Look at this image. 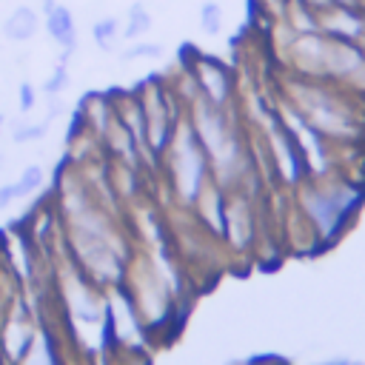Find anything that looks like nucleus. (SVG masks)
<instances>
[{
	"mask_svg": "<svg viewBox=\"0 0 365 365\" xmlns=\"http://www.w3.org/2000/svg\"><path fill=\"white\" fill-rule=\"evenodd\" d=\"M356 6H359V9H362V11H365V0H356Z\"/></svg>",
	"mask_w": 365,
	"mask_h": 365,
	"instance_id": "nucleus-13",
	"label": "nucleus"
},
{
	"mask_svg": "<svg viewBox=\"0 0 365 365\" xmlns=\"http://www.w3.org/2000/svg\"><path fill=\"white\" fill-rule=\"evenodd\" d=\"M202 86L208 88V94L214 97V103H222L225 94H228V77H225V71H222L217 63H211V60L202 63Z\"/></svg>",
	"mask_w": 365,
	"mask_h": 365,
	"instance_id": "nucleus-3",
	"label": "nucleus"
},
{
	"mask_svg": "<svg viewBox=\"0 0 365 365\" xmlns=\"http://www.w3.org/2000/svg\"><path fill=\"white\" fill-rule=\"evenodd\" d=\"M160 46L157 43H134L123 51V60H134V57H160Z\"/></svg>",
	"mask_w": 365,
	"mask_h": 365,
	"instance_id": "nucleus-8",
	"label": "nucleus"
},
{
	"mask_svg": "<svg viewBox=\"0 0 365 365\" xmlns=\"http://www.w3.org/2000/svg\"><path fill=\"white\" fill-rule=\"evenodd\" d=\"M66 60H68V51L63 54V63L57 66V71H54V74H51V80L46 83V91H48V94H57V91L66 86V80H68V71H66Z\"/></svg>",
	"mask_w": 365,
	"mask_h": 365,
	"instance_id": "nucleus-9",
	"label": "nucleus"
},
{
	"mask_svg": "<svg viewBox=\"0 0 365 365\" xmlns=\"http://www.w3.org/2000/svg\"><path fill=\"white\" fill-rule=\"evenodd\" d=\"M148 29H151V14L145 11L143 3H134V6L128 9V23H125L123 37H125V40H137V37H143Z\"/></svg>",
	"mask_w": 365,
	"mask_h": 365,
	"instance_id": "nucleus-5",
	"label": "nucleus"
},
{
	"mask_svg": "<svg viewBox=\"0 0 365 365\" xmlns=\"http://www.w3.org/2000/svg\"><path fill=\"white\" fill-rule=\"evenodd\" d=\"M40 180H43V171H40V165H29V168L23 171V177L14 182V191H17V197H23V194L34 191V188L40 185Z\"/></svg>",
	"mask_w": 365,
	"mask_h": 365,
	"instance_id": "nucleus-7",
	"label": "nucleus"
},
{
	"mask_svg": "<svg viewBox=\"0 0 365 365\" xmlns=\"http://www.w3.org/2000/svg\"><path fill=\"white\" fill-rule=\"evenodd\" d=\"M46 29L48 34L54 37V43L63 48V51H74L77 48V29H74V17L66 6L54 3V0H46Z\"/></svg>",
	"mask_w": 365,
	"mask_h": 365,
	"instance_id": "nucleus-1",
	"label": "nucleus"
},
{
	"mask_svg": "<svg viewBox=\"0 0 365 365\" xmlns=\"http://www.w3.org/2000/svg\"><path fill=\"white\" fill-rule=\"evenodd\" d=\"M200 26H202L205 34H220V29H222V6L214 3V0L202 3V9H200Z\"/></svg>",
	"mask_w": 365,
	"mask_h": 365,
	"instance_id": "nucleus-6",
	"label": "nucleus"
},
{
	"mask_svg": "<svg viewBox=\"0 0 365 365\" xmlns=\"http://www.w3.org/2000/svg\"><path fill=\"white\" fill-rule=\"evenodd\" d=\"M117 31H120V23H117L114 17H103V20L94 23L91 37H94V43H97L100 51H114V46H117Z\"/></svg>",
	"mask_w": 365,
	"mask_h": 365,
	"instance_id": "nucleus-4",
	"label": "nucleus"
},
{
	"mask_svg": "<svg viewBox=\"0 0 365 365\" xmlns=\"http://www.w3.org/2000/svg\"><path fill=\"white\" fill-rule=\"evenodd\" d=\"M14 197H17L14 185H3V188H0V208H6V205L14 200Z\"/></svg>",
	"mask_w": 365,
	"mask_h": 365,
	"instance_id": "nucleus-12",
	"label": "nucleus"
},
{
	"mask_svg": "<svg viewBox=\"0 0 365 365\" xmlns=\"http://www.w3.org/2000/svg\"><path fill=\"white\" fill-rule=\"evenodd\" d=\"M0 123H3V117H0Z\"/></svg>",
	"mask_w": 365,
	"mask_h": 365,
	"instance_id": "nucleus-15",
	"label": "nucleus"
},
{
	"mask_svg": "<svg viewBox=\"0 0 365 365\" xmlns=\"http://www.w3.org/2000/svg\"><path fill=\"white\" fill-rule=\"evenodd\" d=\"M3 31H6V37L14 40V43L31 40V37L37 34V14H34L31 9H26V6H23V9H14V11L9 14Z\"/></svg>",
	"mask_w": 365,
	"mask_h": 365,
	"instance_id": "nucleus-2",
	"label": "nucleus"
},
{
	"mask_svg": "<svg viewBox=\"0 0 365 365\" xmlns=\"http://www.w3.org/2000/svg\"><path fill=\"white\" fill-rule=\"evenodd\" d=\"M43 134H46V125H26V128H17L14 131V140L23 143V140H37Z\"/></svg>",
	"mask_w": 365,
	"mask_h": 365,
	"instance_id": "nucleus-10",
	"label": "nucleus"
},
{
	"mask_svg": "<svg viewBox=\"0 0 365 365\" xmlns=\"http://www.w3.org/2000/svg\"><path fill=\"white\" fill-rule=\"evenodd\" d=\"M0 163H3V157H0Z\"/></svg>",
	"mask_w": 365,
	"mask_h": 365,
	"instance_id": "nucleus-14",
	"label": "nucleus"
},
{
	"mask_svg": "<svg viewBox=\"0 0 365 365\" xmlns=\"http://www.w3.org/2000/svg\"><path fill=\"white\" fill-rule=\"evenodd\" d=\"M31 106H34V88H31L29 83H23V86H20V108L29 111Z\"/></svg>",
	"mask_w": 365,
	"mask_h": 365,
	"instance_id": "nucleus-11",
	"label": "nucleus"
}]
</instances>
